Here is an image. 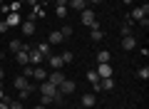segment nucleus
<instances>
[{
  "mask_svg": "<svg viewBox=\"0 0 149 109\" xmlns=\"http://www.w3.org/2000/svg\"><path fill=\"white\" fill-rule=\"evenodd\" d=\"M60 32H62V37H65V40H67V37H72V25H65Z\"/></svg>",
  "mask_w": 149,
  "mask_h": 109,
  "instance_id": "25",
  "label": "nucleus"
},
{
  "mask_svg": "<svg viewBox=\"0 0 149 109\" xmlns=\"http://www.w3.org/2000/svg\"><path fill=\"white\" fill-rule=\"evenodd\" d=\"M137 77H139V79H149V67H147V65L137 69Z\"/></svg>",
  "mask_w": 149,
  "mask_h": 109,
  "instance_id": "23",
  "label": "nucleus"
},
{
  "mask_svg": "<svg viewBox=\"0 0 149 109\" xmlns=\"http://www.w3.org/2000/svg\"><path fill=\"white\" fill-rule=\"evenodd\" d=\"M0 109H10V107H8V102H0Z\"/></svg>",
  "mask_w": 149,
  "mask_h": 109,
  "instance_id": "35",
  "label": "nucleus"
},
{
  "mask_svg": "<svg viewBox=\"0 0 149 109\" xmlns=\"http://www.w3.org/2000/svg\"><path fill=\"white\" fill-rule=\"evenodd\" d=\"M95 104H97V97H95V94H82V107L90 109V107H95Z\"/></svg>",
  "mask_w": 149,
  "mask_h": 109,
  "instance_id": "19",
  "label": "nucleus"
},
{
  "mask_svg": "<svg viewBox=\"0 0 149 109\" xmlns=\"http://www.w3.org/2000/svg\"><path fill=\"white\" fill-rule=\"evenodd\" d=\"M87 79H90V82H97L100 77H97V72H95V69H90V72H87Z\"/></svg>",
  "mask_w": 149,
  "mask_h": 109,
  "instance_id": "29",
  "label": "nucleus"
},
{
  "mask_svg": "<svg viewBox=\"0 0 149 109\" xmlns=\"http://www.w3.org/2000/svg\"><path fill=\"white\" fill-rule=\"evenodd\" d=\"M35 109H45V107H42V104H40V107H35Z\"/></svg>",
  "mask_w": 149,
  "mask_h": 109,
  "instance_id": "40",
  "label": "nucleus"
},
{
  "mask_svg": "<svg viewBox=\"0 0 149 109\" xmlns=\"http://www.w3.org/2000/svg\"><path fill=\"white\" fill-rule=\"evenodd\" d=\"M62 40H65V37H62V32H60V30H52V32H50V37H47L50 45H60Z\"/></svg>",
  "mask_w": 149,
  "mask_h": 109,
  "instance_id": "16",
  "label": "nucleus"
},
{
  "mask_svg": "<svg viewBox=\"0 0 149 109\" xmlns=\"http://www.w3.org/2000/svg\"><path fill=\"white\" fill-rule=\"evenodd\" d=\"M122 3H124V5H132V3H134V0H122Z\"/></svg>",
  "mask_w": 149,
  "mask_h": 109,
  "instance_id": "36",
  "label": "nucleus"
},
{
  "mask_svg": "<svg viewBox=\"0 0 149 109\" xmlns=\"http://www.w3.org/2000/svg\"><path fill=\"white\" fill-rule=\"evenodd\" d=\"M30 50H20V52H15V60H17V65H30V55H27Z\"/></svg>",
  "mask_w": 149,
  "mask_h": 109,
  "instance_id": "12",
  "label": "nucleus"
},
{
  "mask_svg": "<svg viewBox=\"0 0 149 109\" xmlns=\"http://www.w3.org/2000/svg\"><path fill=\"white\" fill-rule=\"evenodd\" d=\"M132 25H134V20L132 17H124V22H122V35H132Z\"/></svg>",
  "mask_w": 149,
  "mask_h": 109,
  "instance_id": "20",
  "label": "nucleus"
},
{
  "mask_svg": "<svg viewBox=\"0 0 149 109\" xmlns=\"http://www.w3.org/2000/svg\"><path fill=\"white\" fill-rule=\"evenodd\" d=\"M40 97H42V107H47V104H55V102H52V97H45V94H40Z\"/></svg>",
  "mask_w": 149,
  "mask_h": 109,
  "instance_id": "30",
  "label": "nucleus"
},
{
  "mask_svg": "<svg viewBox=\"0 0 149 109\" xmlns=\"http://www.w3.org/2000/svg\"><path fill=\"white\" fill-rule=\"evenodd\" d=\"M3 97H5V92H3V87H0V102H3Z\"/></svg>",
  "mask_w": 149,
  "mask_h": 109,
  "instance_id": "37",
  "label": "nucleus"
},
{
  "mask_svg": "<svg viewBox=\"0 0 149 109\" xmlns=\"http://www.w3.org/2000/svg\"><path fill=\"white\" fill-rule=\"evenodd\" d=\"M3 3H5V0H0V5H3Z\"/></svg>",
  "mask_w": 149,
  "mask_h": 109,
  "instance_id": "41",
  "label": "nucleus"
},
{
  "mask_svg": "<svg viewBox=\"0 0 149 109\" xmlns=\"http://www.w3.org/2000/svg\"><path fill=\"white\" fill-rule=\"evenodd\" d=\"M122 47H124V50H134V47H137L134 35H122Z\"/></svg>",
  "mask_w": 149,
  "mask_h": 109,
  "instance_id": "14",
  "label": "nucleus"
},
{
  "mask_svg": "<svg viewBox=\"0 0 149 109\" xmlns=\"http://www.w3.org/2000/svg\"><path fill=\"white\" fill-rule=\"evenodd\" d=\"M85 3H87V0H67V8H72V10L82 12V10H85Z\"/></svg>",
  "mask_w": 149,
  "mask_h": 109,
  "instance_id": "17",
  "label": "nucleus"
},
{
  "mask_svg": "<svg viewBox=\"0 0 149 109\" xmlns=\"http://www.w3.org/2000/svg\"><path fill=\"white\" fill-rule=\"evenodd\" d=\"M47 65H50V67H52V69H62V57H60V55H50V57H47Z\"/></svg>",
  "mask_w": 149,
  "mask_h": 109,
  "instance_id": "13",
  "label": "nucleus"
},
{
  "mask_svg": "<svg viewBox=\"0 0 149 109\" xmlns=\"http://www.w3.org/2000/svg\"><path fill=\"white\" fill-rule=\"evenodd\" d=\"M90 3H95V5H97V3H102V0H90Z\"/></svg>",
  "mask_w": 149,
  "mask_h": 109,
  "instance_id": "39",
  "label": "nucleus"
},
{
  "mask_svg": "<svg viewBox=\"0 0 149 109\" xmlns=\"http://www.w3.org/2000/svg\"><path fill=\"white\" fill-rule=\"evenodd\" d=\"M55 5H65L67 8V0H55Z\"/></svg>",
  "mask_w": 149,
  "mask_h": 109,
  "instance_id": "34",
  "label": "nucleus"
},
{
  "mask_svg": "<svg viewBox=\"0 0 149 109\" xmlns=\"http://www.w3.org/2000/svg\"><path fill=\"white\" fill-rule=\"evenodd\" d=\"M20 3H27V5H32V8L37 5V0H20Z\"/></svg>",
  "mask_w": 149,
  "mask_h": 109,
  "instance_id": "33",
  "label": "nucleus"
},
{
  "mask_svg": "<svg viewBox=\"0 0 149 109\" xmlns=\"http://www.w3.org/2000/svg\"><path fill=\"white\" fill-rule=\"evenodd\" d=\"M100 82H102V92H112V89H114V79H112V77L100 79Z\"/></svg>",
  "mask_w": 149,
  "mask_h": 109,
  "instance_id": "22",
  "label": "nucleus"
},
{
  "mask_svg": "<svg viewBox=\"0 0 149 109\" xmlns=\"http://www.w3.org/2000/svg\"><path fill=\"white\" fill-rule=\"evenodd\" d=\"M149 15V5H147V0H144V5H139V8H134L132 12H129V17H132V20H144V17Z\"/></svg>",
  "mask_w": 149,
  "mask_h": 109,
  "instance_id": "3",
  "label": "nucleus"
},
{
  "mask_svg": "<svg viewBox=\"0 0 149 109\" xmlns=\"http://www.w3.org/2000/svg\"><path fill=\"white\" fill-rule=\"evenodd\" d=\"M20 32H22V35H35V22H32V20H22L20 22Z\"/></svg>",
  "mask_w": 149,
  "mask_h": 109,
  "instance_id": "9",
  "label": "nucleus"
},
{
  "mask_svg": "<svg viewBox=\"0 0 149 109\" xmlns=\"http://www.w3.org/2000/svg\"><path fill=\"white\" fill-rule=\"evenodd\" d=\"M0 82H3V67H0Z\"/></svg>",
  "mask_w": 149,
  "mask_h": 109,
  "instance_id": "38",
  "label": "nucleus"
},
{
  "mask_svg": "<svg viewBox=\"0 0 149 109\" xmlns=\"http://www.w3.org/2000/svg\"><path fill=\"white\" fill-rule=\"evenodd\" d=\"M32 77L40 79V82H45V79H47V72L42 69V65H40V67H32Z\"/></svg>",
  "mask_w": 149,
  "mask_h": 109,
  "instance_id": "18",
  "label": "nucleus"
},
{
  "mask_svg": "<svg viewBox=\"0 0 149 109\" xmlns=\"http://www.w3.org/2000/svg\"><path fill=\"white\" fill-rule=\"evenodd\" d=\"M27 55H30V67H40V65L45 62V57L37 52V47H30V52H27Z\"/></svg>",
  "mask_w": 149,
  "mask_h": 109,
  "instance_id": "4",
  "label": "nucleus"
},
{
  "mask_svg": "<svg viewBox=\"0 0 149 109\" xmlns=\"http://www.w3.org/2000/svg\"><path fill=\"white\" fill-rule=\"evenodd\" d=\"M13 87H15L17 92H27V94H32V92H35V84H30V82H27V77H25V74H20V77H15V79H13Z\"/></svg>",
  "mask_w": 149,
  "mask_h": 109,
  "instance_id": "2",
  "label": "nucleus"
},
{
  "mask_svg": "<svg viewBox=\"0 0 149 109\" xmlns=\"http://www.w3.org/2000/svg\"><path fill=\"white\" fill-rule=\"evenodd\" d=\"M60 57H62V62H65V65H70V62H72V57H74V55H72V52H62Z\"/></svg>",
  "mask_w": 149,
  "mask_h": 109,
  "instance_id": "26",
  "label": "nucleus"
},
{
  "mask_svg": "<svg viewBox=\"0 0 149 109\" xmlns=\"http://www.w3.org/2000/svg\"><path fill=\"white\" fill-rule=\"evenodd\" d=\"M40 94H45V97H55V94H60V92H57V87H55L52 82L45 79V82L40 84Z\"/></svg>",
  "mask_w": 149,
  "mask_h": 109,
  "instance_id": "5",
  "label": "nucleus"
},
{
  "mask_svg": "<svg viewBox=\"0 0 149 109\" xmlns=\"http://www.w3.org/2000/svg\"><path fill=\"white\" fill-rule=\"evenodd\" d=\"M50 47H52L50 42H40V45H37V52H40V55L47 60V57H50Z\"/></svg>",
  "mask_w": 149,
  "mask_h": 109,
  "instance_id": "21",
  "label": "nucleus"
},
{
  "mask_svg": "<svg viewBox=\"0 0 149 109\" xmlns=\"http://www.w3.org/2000/svg\"><path fill=\"white\" fill-rule=\"evenodd\" d=\"M95 72H97V77H100V79H107V77H112V74H114V72H112V65H109V62H107V65H97Z\"/></svg>",
  "mask_w": 149,
  "mask_h": 109,
  "instance_id": "6",
  "label": "nucleus"
},
{
  "mask_svg": "<svg viewBox=\"0 0 149 109\" xmlns=\"http://www.w3.org/2000/svg\"><path fill=\"white\" fill-rule=\"evenodd\" d=\"M20 50H30V45H25V42H22L20 37L10 40V52H20Z\"/></svg>",
  "mask_w": 149,
  "mask_h": 109,
  "instance_id": "11",
  "label": "nucleus"
},
{
  "mask_svg": "<svg viewBox=\"0 0 149 109\" xmlns=\"http://www.w3.org/2000/svg\"><path fill=\"white\" fill-rule=\"evenodd\" d=\"M92 89H95V92H102V82H100V79H97V82H92Z\"/></svg>",
  "mask_w": 149,
  "mask_h": 109,
  "instance_id": "32",
  "label": "nucleus"
},
{
  "mask_svg": "<svg viewBox=\"0 0 149 109\" xmlns=\"http://www.w3.org/2000/svg\"><path fill=\"white\" fill-rule=\"evenodd\" d=\"M90 37H92V40H95V42H100V40H102V37H104V35H102V30H100V27H95Z\"/></svg>",
  "mask_w": 149,
  "mask_h": 109,
  "instance_id": "24",
  "label": "nucleus"
},
{
  "mask_svg": "<svg viewBox=\"0 0 149 109\" xmlns=\"http://www.w3.org/2000/svg\"><path fill=\"white\" fill-rule=\"evenodd\" d=\"M74 89H77V84H74L72 79H65V82L57 87V92H60V94H72Z\"/></svg>",
  "mask_w": 149,
  "mask_h": 109,
  "instance_id": "7",
  "label": "nucleus"
},
{
  "mask_svg": "<svg viewBox=\"0 0 149 109\" xmlns=\"http://www.w3.org/2000/svg\"><path fill=\"white\" fill-rule=\"evenodd\" d=\"M57 17H62V20L67 17V8L65 5H57Z\"/></svg>",
  "mask_w": 149,
  "mask_h": 109,
  "instance_id": "28",
  "label": "nucleus"
},
{
  "mask_svg": "<svg viewBox=\"0 0 149 109\" xmlns=\"http://www.w3.org/2000/svg\"><path fill=\"white\" fill-rule=\"evenodd\" d=\"M5 22H8V27H20L22 17H20V12H10V15L5 17Z\"/></svg>",
  "mask_w": 149,
  "mask_h": 109,
  "instance_id": "10",
  "label": "nucleus"
},
{
  "mask_svg": "<svg viewBox=\"0 0 149 109\" xmlns=\"http://www.w3.org/2000/svg\"><path fill=\"white\" fill-rule=\"evenodd\" d=\"M47 82H52V84H55V87H60V84H62V82H65V74H62V72H60V69H52V72H50V74H47Z\"/></svg>",
  "mask_w": 149,
  "mask_h": 109,
  "instance_id": "8",
  "label": "nucleus"
},
{
  "mask_svg": "<svg viewBox=\"0 0 149 109\" xmlns=\"http://www.w3.org/2000/svg\"><path fill=\"white\" fill-rule=\"evenodd\" d=\"M8 30H10V27H8V22L0 20V35H3V32H8Z\"/></svg>",
  "mask_w": 149,
  "mask_h": 109,
  "instance_id": "31",
  "label": "nucleus"
},
{
  "mask_svg": "<svg viewBox=\"0 0 149 109\" xmlns=\"http://www.w3.org/2000/svg\"><path fill=\"white\" fill-rule=\"evenodd\" d=\"M109 60H112V52L109 50H100V52H97V65H107Z\"/></svg>",
  "mask_w": 149,
  "mask_h": 109,
  "instance_id": "15",
  "label": "nucleus"
},
{
  "mask_svg": "<svg viewBox=\"0 0 149 109\" xmlns=\"http://www.w3.org/2000/svg\"><path fill=\"white\" fill-rule=\"evenodd\" d=\"M8 107H10V109H25V104H22V102H17V99H13V102L8 104Z\"/></svg>",
  "mask_w": 149,
  "mask_h": 109,
  "instance_id": "27",
  "label": "nucleus"
},
{
  "mask_svg": "<svg viewBox=\"0 0 149 109\" xmlns=\"http://www.w3.org/2000/svg\"><path fill=\"white\" fill-rule=\"evenodd\" d=\"M80 20H82V25H85V27H90V30L100 27V22H97V15H95V10H90V8H85V10L80 12Z\"/></svg>",
  "mask_w": 149,
  "mask_h": 109,
  "instance_id": "1",
  "label": "nucleus"
}]
</instances>
